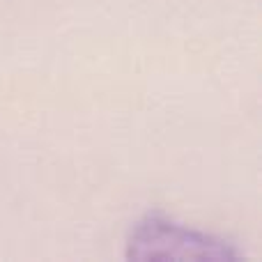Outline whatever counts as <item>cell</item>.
<instances>
[{
	"instance_id": "cell-1",
	"label": "cell",
	"mask_w": 262,
	"mask_h": 262,
	"mask_svg": "<svg viewBox=\"0 0 262 262\" xmlns=\"http://www.w3.org/2000/svg\"><path fill=\"white\" fill-rule=\"evenodd\" d=\"M127 258L131 260H239L242 253L230 244L207 232L186 228L163 214L143 216L127 239Z\"/></svg>"
}]
</instances>
